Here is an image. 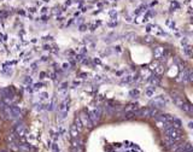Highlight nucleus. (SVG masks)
I'll use <instances>...</instances> for the list:
<instances>
[{
    "label": "nucleus",
    "mask_w": 193,
    "mask_h": 152,
    "mask_svg": "<svg viewBox=\"0 0 193 152\" xmlns=\"http://www.w3.org/2000/svg\"><path fill=\"white\" fill-rule=\"evenodd\" d=\"M109 152H143V150L139 146L134 145V144L123 143V144H118L115 147H112Z\"/></svg>",
    "instance_id": "nucleus-1"
}]
</instances>
